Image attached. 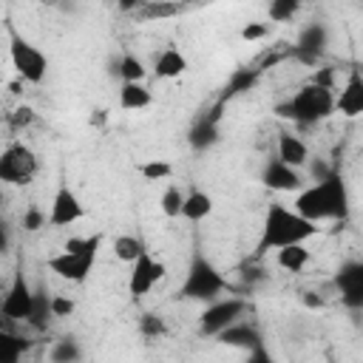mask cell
<instances>
[{
	"mask_svg": "<svg viewBox=\"0 0 363 363\" xmlns=\"http://www.w3.org/2000/svg\"><path fill=\"white\" fill-rule=\"evenodd\" d=\"M159 278H164V264L156 261V258H150V252L145 250L133 261V269H130V278H128V292L133 298H142V295H147L153 289V284Z\"/></svg>",
	"mask_w": 363,
	"mask_h": 363,
	"instance_id": "cell-12",
	"label": "cell"
},
{
	"mask_svg": "<svg viewBox=\"0 0 363 363\" xmlns=\"http://www.w3.org/2000/svg\"><path fill=\"white\" fill-rule=\"evenodd\" d=\"M37 153L23 142H11L0 153V182L6 184H28L37 176Z\"/></svg>",
	"mask_w": 363,
	"mask_h": 363,
	"instance_id": "cell-6",
	"label": "cell"
},
{
	"mask_svg": "<svg viewBox=\"0 0 363 363\" xmlns=\"http://www.w3.org/2000/svg\"><path fill=\"white\" fill-rule=\"evenodd\" d=\"M295 210L312 221H343L349 216V190L337 170L326 179L301 187L295 196Z\"/></svg>",
	"mask_w": 363,
	"mask_h": 363,
	"instance_id": "cell-1",
	"label": "cell"
},
{
	"mask_svg": "<svg viewBox=\"0 0 363 363\" xmlns=\"http://www.w3.org/2000/svg\"><path fill=\"white\" fill-rule=\"evenodd\" d=\"M48 318H54V312H51V295L45 298V292H37V298H34V309H31L28 323H31L34 329H45Z\"/></svg>",
	"mask_w": 363,
	"mask_h": 363,
	"instance_id": "cell-30",
	"label": "cell"
},
{
	"mask_svg": "<svg viewBox=\"0 0 363 363\" xmlns=\"http://www.w3.org/2000/svg\"><path fill=\"white\" fill-rule=\"evenodd\" d=\"M309 173H312L315 182H320V179H326V176L332 173V167H326L323 162H312V164H309Z\"/></svg>",
	"mask_w": 363,
	"mask_h": 363,
	"instance_id": "cell-39",
	"label": "cell"
},
{
	"mask_svg": "<svg viewBox=\"0 0 363 363\" xmlns=\"http://www.w3.org/2000/svg\"><path fill=\"white\" fill-rule=\"evenodd\" d=\"M312 235H318V221L301 216L298 210H286L284 204H269L261 224V238L255 244V255L261 258L286 244H303Z\"/></svg>",
	"mask_w": 363,
	"mask_h": 363,
	"instance_id": "cell-2",
	"label": "cell"
},
{
	"mask_svg": "<svg viewBox=\"0 0 363 363\" xmlns=\"http://www.w3.org/2000/svg\"><path fill=\"white\" fill-rule=\"evenodd\" d=\"M360 150H363V145H360Z\"/></svg>",
	"mask_w": 363,
	"mask_h": 363,
	"instance_id": "cell-45",
	"label": "cell"
},
{
	"mask_svg": "<svg viewBox=\"0 0 363 363\" xmlns=\"http://www.w3.org/2000/svg\"><path fill=\"white\" fill-rule=\"evenodd\" d=\"M45 221H48V218H45V213H43L37 204H31V207L23 213V230H26V233H37L40 227H45Z\"/></svg>",
	"mask_w": 363,
	"mask_h": 363,
	"instance_id": "cell-33",
	"label": "cell"
},
{
	"mask_svg": "<svg viewBox=\"0 0 363 363\" xmlns=\"http://www.w3.org/2000/svg\"><path fill=\"white\" fill-rule=\"evenodd\" d=\"M9 51H11V62H14L17 74H20L26 82L40 85V82L45 79V74H48V60H45V54H43L37 45H31L28 40H23L11 26H9Z\"/></svg>",
	"mask_w": 363,
	"mask_h": 363,
	"instance_id": "cell-5",
	"label": "cell"
},
{
	"mask_svg": "<svg viewBox=\"0 0 363 363\" xmlns=\"http://www.w3.org/2000/svg\"><path fill=\"white\" fill-rule=\"evenodd\" d=\"M187 71V57L179 48H164L156 57V77L159 79H176Z\"/></svg>",
	"mask_w": 363,
	"mask_h": 363,
	"instance_id": "cell-20",
	"label": "cell"
},
{
	"mask_svg": "<svg viewBox=\"0 0 363 363\" xmlns=\"http://www.w3.org/2000/svg\"><path fill=\"white\" fill-rule=\"evenodd\" d=\"M335 286L346 309H363V258L343 264L340 272L335 275Z\"/></svg>",
	"mask_w": 363,
	"mask_h": 363,
	"instance_id": "cell-10",
	"label": "cell"
},
{
	"mask_svg": "<svg viewBox=\"0 0 363 363\" xmlns=\"http://www.w3.org/2000/svg\"><path fill=\"white\" fill-rule=\"evenodd\" d=\"M335 111L354 119V116H363V71L360 68H352L337 99H335Z\"/></svg>",
	"mask_w": 363,
	"mask_h": 363,
	"instance_id": "cell-16",
	"label": "cell"
},
{
	"mask_svg": "<svg viewBox=\"0 0 363 363\" xmlns=\"http://www.w3.org/2000/svg\"><path fill=\"white\" fill-rule=\"evenodd\" d=\"M224 105H227V102L218 99L204 116L196 119V125H193L190 133H187V142H190L193 150H207V147H213V145L218 142V119H221Z\"/></svg>",
	"mask_w": 363,
	"mask_h": 363,
	"instance_id": "cell-15",
	"label": "cell"
},
{
	"mask_svg": "<svg viewBox=\"0 0 363 363\" xmlns=\"http://www.w3.org/2000/svg\"><path fill=\"white\" fill-rule=\"evenodd\" d=\"M244 312H247V303H244L241 298H235V295H230V298H216V301H210V306L201 312V318H199V332L207 335V337H218V335H221L227 326H233Z\"/></svg>",
	"mask_w": 363,
	"mask_h": 363,
	"instance_id": "cell-7",
	"label": "cell"
},
{
	"mask_svg": "<svg viewBox=\"0 0 363 363\" xmlns=\"http://www.w3.org/2000/svg\"><path fill=\"white\" fill-rule=\"evenodd\" d=\"M162 213L167 216V218H179L182 216V207H184V193L176 187V184H170L164 193H162Z\"/></svg>",
	"mask_w": 363,
	"mask_h": 363,
	"instance_id": "cell-29",
	"label": "cell"
},
{
	"mask_svg": "<svg viewBox=\"0 0 363 363\" xmlns=\"http://www.w3.org/2000/svg\"><path fill=\"white\" fill-rule=\"evenodd\" d=\"M116 74L122 77V82H142L145 79V65L139 57L133 54H122L119 65H116Z\"/></svg>",
	"mask_w": 363,
	"mask_h": 363,
	"instance_id": "cell-27",
	"label": "cell"
},
{
	"mask_svg": "<svg viewBox=\"0 0 363 363\" xmlns=\"http://www.w3.org/2000/svg\"><path fill=\"white\" fill-rule=\"evenodd\" d=\"M298 3H306V0H298Z\"/></svg>",
	"mask_w": 363,
	"mask_h": 363,
	"instance_id": "cell-44",
	"label": "cell"
},
{
	"mask_svg": "<svg viewBox=\"0 0 363 363\" xmlns=\"http://www.w3.org/2000/svg\"><path fill=\"white\" fill-rule=\"evenodd\" d=\"M224 289H227L224 275L201 252H196L190 267H187L184 284L179 286V298H187V301H216V298H221Z\"/></svg>",
	"mask_w": 363,
	"mask_h": 363,
	"instance_id": "cell-4",
	"label": "cell"
},
{
	"mask_svg": "<svg viewBox=\"0 0 363 363\" xmlns=\"http://www.w3.org/2000/svg\"><path fill=\"white\" fill-rule=\"evenodd\" d=\"M213 213V199L204 193V190H190V193H184V207H182V218H187V221H201V218H207Z\"/></svg>",
	"mask_w": 363,
	"mask_h": 363,
	"instance_id": "cell-22",
	"label": "cell"
},
{
	"mask_svg": "<svg viewBox=\"0 0 363 363\" xmlns=\"http://www.w3.org/2000/svg\"><path fill=\"white\" fill-rule=\"evenodd\" d=\"M139 329H142V335H147V337H159V335H164V320H162L159 315L147 312V315H142Z\"/></svg>",
	"mask_w": 363,
	"mask_h": 363,
	"instance_id": "cell-34",
	"label": "cell"
},
{
	"mask_svg": "<svg viewBox=\"0 0 363 363\" xmlns=\"http://www.w3.org/2000/svg\"><path fill=\"white\" fill-rule=\"evenodd\" d=\"M278 159L301 170L303 164H309V147H306V142L298 133L281 130L278 133Z\"/></svg>",
	"mask_w": 363,
	"mask_h": 363,
	"instance_id": "cell-17",
	"label": "cell"
},
{
	"mask_svg": "<svg viewBox=\"0 0 363 363\" xmlns=\"http://www.w3.org/2000/svg\"><path fill=\"white\" fill-rule=\"evenodd\" d=\"M258 74H261V68H250V65L235 68V71L230 74V82L224 85V91H221V96H218V99H221V102H227V99H233V96H238V94L250 91V88H255Z\"/></svg>",
	"mask_w": 363,
	"mask_h": 363,
	"instance_id": "cell-19",
	"label": "cell"
},
{
	"mask_svg": "<svg viewBox=\"0 0 363 363\" xmlns=\"http://www.w3.org/2000/svg\"><path fill=\"white\" fill-rule=\"evenodd\" d=\"M275 261L286 272H301L309 264V250L303 244H286V247L275 250Z\"/></svg>",
	"mask_w": 363,
	"mask_h": 363,
	"instance_id": "cell-23",
	"label": "cell"
},
{
	"mask_svg": "<svg viewBox=\"0 0 363 363\" xmlns=\"http://www.w3.org/2000/svg\"><path fill=\"white\" fill-rule=\"evenodd\" d=\"M116 3H119V9H122V11H130V14L142 6V0H116Z\"/></svg>",
	"mask_w": 363,
	"mask_h": 363,
	"instance_id": "cell-41",
	"label": "cell"
},
{
	"mask_svg": "<svg viewBox=\"0 0 363 363\" xmlns=\"http://www.w3.org/2000/svg\"><path fill=\"white\" fill-rule=\"evenodd\" d=\"M51 360L54 363H74V360H82V349L74 337H62L57 340V346L51 349Z\"/></svg>",
	"mask_w": 363,
	"mask_h": 363,
	"instance_id": "cell-28",
	"label": "cell"
},
{
	"mask_svg": "<svg viewBox=\"0 0 363 363\" xmlns=\"http://www.w3.org/2000/svg\"><path fill=\"white\" fill-rule=\"evenodd\" d=\"M28 346H31V343H28L26 337L0 329V363H17Z\"/></svg>",
	"mask_w": 363,
	"mask_h": 363,
	"instance_id": "cell-24",
	"label": "cell"
},
{
	"mask_svg": "<svg viewBox=\"0 0 363 363\" xmlns=\"http://www.w3.org/2000/svg\"><path fill=\"white\" fill-rule=\"evenodd\" d=\"M82 216H85V207H82V201L77 199V193H74L68 184H62V187L54 193V199H51L48 224H51V227H68V224L79 221Z\"/></svg>",
	"mask_w": 363,
	"mask_h": 363,
	"instance_id": "cell-13",
	"label": "cell"
},
{
	"mask_svg": "<svg viewBox=\"0 0 363 363\" xmlns=\"http://www.w3.org/2000/svg\"><path fill=\"white\" fill-rule=\"evenodd\" d=\"M142 252H145V244H142V238H136V235H119V238L113 241V255H116L119 261H125V264H133Z\"/></svg>",
	"mask_w": 363,
	"mask_h": 363,
	"instance_id": "cell-26",
	"label": "cell"
},
{
	"mask_svg": "<svg viewBox=\"0 0 363 363\" xmlns=\"http://www.w3.org/2000/svg\"><path fill=\"white\" fill-rule=\"evenodd\" d=\"M136 170H139V176H145L147 182H159V179H167V176L173 173V167H170L167 162H162V159H150V162H142Z\"/></svg>",
	"mask_w": 363,
	"mask_h": 363,
	"instance_id": "cell-32",
	"label": "cell"
},
{
	"mask_svg": "<svg viewBox=\"0 0 363 363\" xmlns=\"http://www.w3.org/2000/svg\"><path fill=\"white\" fill-rule=\"evenodd\" d=\"M303 303H306L309 309H320V306H323V298H318L315 292H303Z\"/></svg>",
	"mask_w": 363,
	"mask_h": 363,
	"instance_id": "cell-40",
	"label": "cell"
},
{
	"mask_svg": "<svg viewBox=\"0 0 363 363\" xmlns=\"http://www.w3.org/2000/svg\"><path fill=\"white\" fill-rule=\"evenodd\" d=\"M105 122V111H96V116H94V125H102Z\"/></svg>",
	"mask_w": 363,
	"mask_h": 363,
	"instance_id": "cell-42",
	"label": "cell"
},
{
	"mask_svg": "<svg viewBox=\"0 0 363 363\" xmlns=\"http://www.w3.org/2000/svg\"><path fill=\"white\" fill-rule=\"evenodd\" d=\"M94 261H96V252H68V250H62L60 255H51L45 264H48L51 272H57L65 281H85L88 272L94 269Z\"/></svg>",
	"mask_w": 363,
	"mask_h": 363,
	"instance_id": "cell-11",
	"label": "cell"
},
{
	"mask_svg": "<svg viewBox=\"0 0 363 363\" xmlns=\"http://www.w3.org/2000/svg\"><path fill=\"white\" fill-rule=\"evenodd\" d=\"M37 3H54V0H37Z\"/></svg>",
	"mask_w": 363,
	"mask_h": 363,
	"instance_id": "cell-43",
	"label": "cell"
},
{
	"mask_svg": "<svg viewBox=\"0 0 363 363\" xmlns=\"http://www.w3.org/2000/svg\"><path fill=\"white\" fill-rule=\"evenodd\" d=\"M326 45H329V31H326V26H323V23H309L306 28H301V34H298V40H295V45H292L289 54H292L298 62L315 65V62L323 57Z\"/></svg>",
	"mask_w": 363,
	"mask_h": 363,
	"instance_id": "cell-9",
	"label": "cell"
},
{
	"mask_svg": "<svg viewBox=\"0 0 363 363\" xmlns=\"http://www.w3.org/2000/svg\"><path fill=\"white\" fill-rule=\"evenodd\" d=\"M34 119H37V116H34V111H31L28 105L14 108V113H11V125H14V128H28Z\"/></svg>",
	"mask_w": 363,
	"mask_h": 363,
	"instance_id": "cell-36",
	"label": "cell"
},
{
	"mask_svg": "<svg viewBox=\"0 0 363 363\" xmlns=\"http://www.w3.org/2000/svg\"><path fill=\"white\" fill-rule=\"evenodd\" d=\"M218 340H221V343H227V346H244V349H255V346H261V332H258L255 326H250V323L235 320L233 326H227V329L218 335Z\"/></svg>",
	"mask_w": 363,
	"mask_h": 363,
	"instance_id": "cell-18",
	"label": "cell"
},
{
	"mask_svg": "<svg viewBox=\"0 0 363 363\" xmlns=\"http://www.w3.org/2000/svg\"><path fill=\"white\" fill-rule=\"evenodd\" d=\"M34 298H37V292H31L26 275L17 272L11 278L3 301H0V315L6 320H28L31 318V309H34Z\"/></svg>",
	"mask_w": 363,
	"mask_h": 363,
	"instance_id": "cell-8",
	"label": "cell"
},
{
	"mask_svg": "<svg viewBox=\"0 0 363 363\" xmlns=\"http://www.w3.org/2000/svg\"><path fill=\"white\" fill-rule=\"evenodd\" d=\"M298 6H301L298 0H269L267 11H269V20H275V23H286V20L295 17Z\"/></svg>",
	"mask_w": 363,
	"mask_h": 363,
	"instance_id": "cell-31",
	"label": "cell"
},
{
	"mask_svg": "<svg viewBox=\"0 0 363 363\" xmlns=\"http://www.w3.org/2000/svg\"><path fill=\"white\" fill-rule=\"evenodd\" d=\"M312 82H318V85H323V88H335V68H320V71L312 77Z\"/></svg>",
	"mask_w": 363,
	"mask_h": 363,
	"instance_id": "cell-38",
	"label": "cell"
},
{
	"mask_svg": "<svg viewBox=\"0 0 363 363\" xmlns=\"http://www.w3.org/2000/svg\"><path fill=\"white\" fill-rule=\"evenodd\" d=\"M261 182H264V187L278 190V193H292V190H301V187H303V179H301L298 167L281 162L278 156L269 159V162L264 164V170H261Z\"/></svg>",
	"mask_w": 363,
	"mask_h": 363,
	"instance_id": "cell-14",
	"label": "cell"
},
{
	"mask_svg": "<svg viewBox=\"0 0 363 363\" xmlns=\"http://www.w3.org/2000/svg\"><path fill=\"white\" fill-rule=\"evenodd\" d=\"M153 102V94L147 91L145 82H122L119 88V108L125 111H142Z\"/></svg>",
	"mask_w": 363,
	"mask_h": 363,
	"instance_id": "cell-21",
	"label": "cell"
},
{
	"mask_svg": "<svg viewBox=\"0 0 363 363\" xmlns=\"http://www.w3.org/2000/svg\"><path fill=\"white\" fill-rule=\"evenodd\" d=\"M51 312L54 318H68L74 312V301L68 295H51Z\"/></svg>",
	"mask_w": 363,
	"mask_h": 363,
	"instance_id": "cell-35",
	"label": "cell"
},
{
	"mask_svg": "<svg viewBox=\"0 0 363 363\" xmlns=\"http://www.w3.org/2000/svg\"><path fill=\"white\" fill-rule=\"evenodd\" d=\"M182 11V6L179 3H167V0H147V3H142L133 14H136V20H162V17H173V14H179Z\"/></svg>",
	"mask_w": 363,
	"mask_h": 363,
	"instance_id": "cell-25",
	"label": "cell"
},
{
	"mask_svg": "<svg viewBox=\"0 0 363 363\" xmlns=\"http://www.w3.org/2000/svg\"><path fill=\"white\" fill-rule=\"evenodd\" d=\"M261 37H267V26L264 23H250V26L241 28V40H247V43L261 40Z\"/></svg>",
	"mask_w": 363,
	"mask_h": 363,
	"instance_id": "cell-37",
	"label": "cell"
},
{
	"mask_svg": "<svg viewBox=\"0 0 363 363\" xmlns=\"http://www.w3.org/2000/svg\"><path fill=\"white\" fill-rule=\"evenodd\" d=\"M275 113L281 119H292L298 125H315V122H320V119H326V116L335 113L332 88H323L318 82H309L298 94H292L289 99L278 102L275 105Z\"/></svg>",
	"mask_w": 363,
	"mask_h": 363,
	"instance_id": "cell-3",
	"label": "cell"
}]
</instances>
